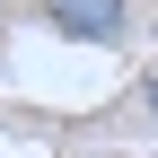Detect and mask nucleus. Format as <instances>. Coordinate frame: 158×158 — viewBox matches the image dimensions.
Wrapping results in <instances>:
<instances>
[{"label":"nucleus","mask_w":158,"mask_h":158,"mask_svg":"<svg viewBox=\"0 0 158 158\" xmlns=\"http://www.w3.org/2000/svg\"><path fill=\"white\" fill-rule=\"evenodd\" d=\"M44 9V27L53 35H70V44H123V0H35Z\"/></svg>","instance_id":"1"},{"label":"nucleus","mask_w":158,"mask_h":158,"mask_svg":"<svg viewBox=\"0 0 158 158\" xmlns=\"http://www.w3.org/2000/svg\"><path fill=\"white\" fill-rule=\"evenodd\" d=\"M141 106H149V114H158V62H149V70H141Z\"/></svg>","instance_id":"2"}]
</instances>
